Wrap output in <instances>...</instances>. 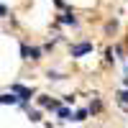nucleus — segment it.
I'll return each instance as SVG.
<instances>
[{
	"instance_id": "9d476101",
	"label": "nucleus",
	"mask_w": 128,
	"mask_h": 128,
	"mask_svg": "<svg viewBox=\"0 0 128 128\" xmlns=\"http://www.w3.org/2000/svg\"><path fill=\"white\" fill-rule=\"evenodd\" d=\"M38 102H41V105H44V108H49V105H54V102H51V100H49V98H41V100H38Z\"/></svg>"
},
{
	"instance_id": "0eeeda50",
	"label": "nucleus",
	"mask_w": 128,
	"mask_h": 128,
	"mask_svg": "<svg viewBox=\"0 0 128 128\" xmlns=\"http://www.w3.org/2000/svg\"><path fill=\"white\" fill-rule=\"evenodd\" d=\"M28 118H31V120H41V113H38V110H31Z\"/></svg>"
},
{
	"instance_id": "7ed1b4c3",
	"label": "nucleus",
	"mask_w": 128,
	"mask_h": 128,
	"mask_svg": "<svg viewBox=\"0 0 128 128\" xmlns=\"http://www.w3.org/2000/svg\"><path fill=\"white\" fill-rule=\"evenodd\" d=\"M38 56H41V49H36V46L28 49V59H38Z\"/></svg>"
},
{
	"instance_id": "f8f14e48",
	"label": "nucleus",
	"mask_w": 128,
	"mask_h": 128,
	"mask_svg": "<svg viewBox=\"0 0 128 128\" xmlns=\"http://www.w3.org/2000/svg\"><path fill=\"white\" fill-rule=\"evenodd\" d=\"M54 3H56V5H59V8H62V5H64V3H62V0H54Z\"/></svg>"
},
{
	"instance_id": "20e7f679",
	"label": "nucleus",
	"mask_w": 128,
	"mask_h": 128,
	"mask_svg": "<svg viewBox=\"0 0 128 128\" xmlns=\"http://www.w3.org/2000/svg\"><path fill=\"white\" fill-rule=\"evenodd\" d=\"M74 120H87V110H77V115H74Z\"/></svg>"
},
{
	"instance_id": "1a4fd4ad",
	"label": "nucleus",
	"mask_w": 128,
	"mask_h": 128,
	"mask_svg": "<svg viewBox=\"0 0 128 128\" xmlns=\"http://www.w3.org/2000/svg\"><path fill=\"white\" fill-rule=\"evenodd\" d=\"M59 118H69V110L67 108H59Z\"/></svg>"
},
{
	"instance_id": "f257e3e1",
	"label": "nucleus",
	"mask_w": 128,
	"mask_h": 128,
	"mask_svg": "<svg viewBox=\"0 0 128 128\" xmlns=\"http://www.w3.org/2000/svg\"><path fill=\"white\" fill-rule=\"evenodd\" d=\"M87 51H92V44L84 41V44H77V46L72 49V56H82V54H87Z\"/></svg>"
},
{
	"instance_id": "39448f33",
	"label": "nucleus",
	"mask_w": 128,
	"mask_h": 128,
	"mask_svg": "<svg viewBox=\"0 0 128 128\" xmlns=\"http://www.w3.org/2000/svg\"><path fill=\"white\" fill-rule=\"evenodd\" d=\"M120 105H123V108H128V92H120Z\"/></svg>"
},
{
	"instance_id": "423d86ee",
	"label": "nucleus",
	"mask_w": 128,
	"mask_h": 128,
	"mask_svg": "<svg viewBox=\"0 0 128 128\" xmlns=\"http://www.w3.org/2000/svg\"><path fill=\"white\" fill-rule=\"evenodd\" d=\"M62 20H64V23H77V20H74V16H72V13H67V16H64Z\"/></svg>"
},
{
	"instance_id": "6e6552de",
	"label": "nucleus",
	"mask_w": 128,
	"mask_h": 128,
	"mask_svg": "<svg viewBox=\"0 0 128 128\" xmlns=\"http://www.w3.org/2000/svg\"><path fill=\"white\" fill-rule=\"evenodd\" d=\"M20 56L28 59V46H26V44H20Z\"/></svg>"
},
{
	"instance_id": "f03ea898",
	"label": "nucleus",
	"mask_w": 128,
	"mask_h": 128,
	"mask_svg": "<svg viewBox=\"0 0 128 128\" xmlns=\"http://www.w3.org/2000/svg\"><path fill=\"white\" fill-rule=\"evenodd\" d=\"M13 92H18V95H20V98H18L20 102H23L26 98H31V90H28V87H23V84H13Z\"/></svg>"
},
{
	"instance_id": "9b49d317",
	"label": "nucleus",
	"mask_w": 128,
	"mask_h": 128,
	"mask_svg": "<svg viewBox=\"0 0 128 128\" xmlns=\"http://www.w3.org/2000/svg\"><path fill=\"white\" fill-rule=\"evenodd\" d=\"M5 16H8V8H5V5H0V18H5Z\"/></svg>"
}]
</instances>
